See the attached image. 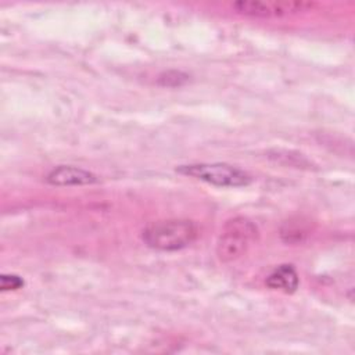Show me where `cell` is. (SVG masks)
Listing matches in <instances>:
<instances>
[{"label": "cell", "instance_id": "cell-1", "mask_svg": "<svg viewBox=\"0 0 355 355\" xmlns=\"http://www.w3.org/2000/svg\"><path fill=\"white\" fill-rule=\"evenodd\" d=\"M200 234L190 219H164L147 225L141 232L144 244L157 251H179L191 245Z\"/></svg>", "mask_w": 355, "mask_h": 355}, {"label": "cell", "instance_id": "cell-2", "mask_svg": "<svg viewBox=\"0 0 355 355\" xmlns=\"http://www.w3.org/2000/svg\"><path fill=\"white\" fill-rule=\"evenodd\" d=\"M259 237L258 226L247 216L227 219L216 240V257L220 262L237 261L248 252Z\"/></svg>", "mask_w": 355, "mask_h": 355}, {"label": "cell", "instance_id": "cell-3", "mask_svg": "<svg viewBox=\"0 0 355 355\" xmlns=\"http://www.w3.org/2000/svg\"><path fill=\"white\" fill-rule=\"evenodd\" d=\"M176 172L218 187H243L252 182L248 172L225 162L186 164L179 165Z\"/></svg>", "mask_w": 355, "mask_h": 355}, {"label": "cell", "instance_id": "cell-4", "mask_svg": "<svg viewBox=\"0 0 355 355\" xmlns=\"http://www.w3.org/2000/svg\"><path fill=\"white\" fill-rule=\"evenodd\" d=\"M315 4L309 1H262L240 0L232 4V8L241 15L252 18H280L309 11Z\"/></svg>", "mask_w": 355, "mask_h": 355}, {"label": "cell", "instance_id": "cell-5", "mask_svg": "<svg viewBox=\"0 0 355 355\" xmlns=\"http://www.w3.org/2000/svg\"><path fill=\"white\" fill-rule=\"evenodd\" d=\"M44 179L51 186H87L98 182L97 175L73 165H58Z\"/></svg>", "mask_w": 355, "mask_h": 355}, {"label": "cell", "instance_id": "cell-6", "mask_svg": "<svg viewBox=\"0 0 355 355\" xmlns=\"http://www.w3.org/2000/svg\"><path fill=\"white\" fill-rule=\"evenodd\" d=\"M268 288L284 294H293L300 286V276L293 265L283 263L276 266L265 280Z\"/></svg>", "mask_w": 355, "mask_h": 355}, {"label": "cell", "instance_id": "cell-7", "mask_svg": "<svg viewBox=\"0 0 355 355\" xmlns=\"http://www.w3.org/2000/svg\"><path fill=\"white\" fill-rule=\"evenodd\" d=\"M311 222L304 218H291L280 227V237L287 244H300L311 234Z\"/></svg>", "mask_w": 355, "mask_h": 355}, {"label": "cell", "instance_id": "cell-8", "mask_svg": "<svg viewBox=\"0 0 355 355\" xmlns=\"http://www.w3.org/2000/svg\"><path fill=\"white\" fill-rule=\"evenodd\" d=\"M189 80V75L182 71H165L158 76V85L165 87H179Z\"/></svg>", "mask_w": 355, "mask_h": 355}, {"label": "cell", "instance_id": "cell-9", "mask_svg": "<svg viewBox=\"0 0 355 355\" xmlns=\"http://www.w3.org/2000/svg\"><path fill=\"white\" fill-rule=\"evenodd\" d=\"M25 286V282L21 276L12 273H3L0 276V288L1 291H14Z\"/></svg>", "mask_w": 355, "mask_h": 355}]
</instances>
